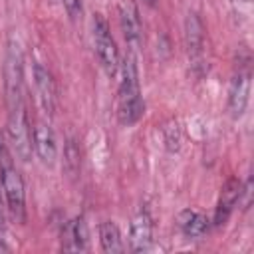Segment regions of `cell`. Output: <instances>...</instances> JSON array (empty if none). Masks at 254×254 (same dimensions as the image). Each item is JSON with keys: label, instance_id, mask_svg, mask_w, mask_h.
<instances>
[{"label": "cell", "instance_id": "5b68a950", "mask_svg": "<svg viewBox=\"0 0 254 254\" xmlns=\"http://www.w3.org/2000/svg\"><path fill=\"white\" fill-rule=\"evenodd\" d=\"M8 139L20 161H30L32 157V131L24 105L8 111Z\"/></svg>", "mask_w": 254, "mask_h": 254}, {"label": "cell", "instance_id": "9a60e30c", "mask_svg": "<svg viewBox=\"0 0 254 254\" xmlns=\"http://www.w3.org/2000/svg\"><path fill=\"white\" fill-rule=\"evenodd\" d=\"M99 242H101V250L103 252L117 254V252H123L125 250L121 232H119L117 224L111 222V220H105V222L99 224Z\"/></svg>", "mask_w": 254, "mask_h": 254}, {"label": "cell", "instance_id": "3957f363", "mask_svg": "<svg viewBox=\"0 0 254 254\" xmlns=\"http://www.w3.org/2000/svg\"><path fill=\"white\" fill-rule=\"evenodd\" d=\"M91 38H93V50H95L99 65L105 69V73L109 77H113L119 71L121 58H119L115 38L111 36L107 22L99 14H95L93 20H91Z\"/></svg>", "mask_w": 254, "mask_h": 254}, {"label": "cell", "instance_id": "7402d4cb", "mask_svg": "<svg viewBox=\"0 0 254 254\" xmlns=\"http://www.w3.org/2000/svg\"><path fill=\"white\" fill-rule=\"evenodd\" d=\"M145 2H147L149 6H155V2H157V0H145Z\"/></svg>", "mask_w": 254, "mask_h": 254}, {"label": "cell", "instance_id": "ac0fdd59", "mask_svg": "<svg viewBox=\"0 0 254 254\" xmlns=\"http://www.w3.org/2000/svg\"><path fill=\"white\" fill-rule=\"evenodd\" d=\"M62 4L69 12V16H77L81 12V0H62Z\"/></svg>", "mask_w": 254, "mask_h": 254}, {"label": "cell", "instance_id": "4fadbf2b", "mask_svg": "<svg viewBox=\"0 0 254 254\" xmlns=\"http://www.w3.org/2000/svg\"><path fill=\"white\" fill-rule=\"evenodd\" d=\"M240 189H242V183L238 179H230L222 187V192H220V198H218V204L214 210V224L216 226L224 224L228 220V216L232 214L234 206L240 200Z\"/></svg>", "mask_w": 254, "mask_h": 254}, {"label": "cell", "instance_id": "6da1fadb", "mask_svg": "<svg viewBox=\"0 0 254 254\" xmlns=\"http://www.w3.org/2000/svg\"><path fill=\"white\" fill-rule=\"evenodd\" d=\"M119 71H121V81L117 87V119L121 125L129 127L135 125L145 113V103L139 87V71L133 52H127V56L119 65Z\"/></svg>", "mask_w": 254, "mask_h": 254}, {"label": "cell", "instance_id": "7a4b0ae2", "mask_svg": "<svg viewBox=\"0 0 254 254\" xmlns=\"http://www.w3.org/2000/svg\"><path fill=\"white\" fill-rule=\"evenodd\" d=\"M4 93L8 111L24 105V54L20 42L10 38L6 44V58H4Z\"/></svg>", "mask_w": 254, "mask_h": 254}, {"label": "cell", "instance_id": "44dd1931", "mask_svg": "<svg viewBox=\"0 0 254 254\" xmlns=\"http://www.w3.org/2000/svg\"><path fill=\"white\" fill-rule=\"evenodd\" d=\"M230 2H236V4H248L250 0H230Z\"/></svg>", "mask_w": 254, "mask_h": 254}, {"label": "cell", "instance_id": "d6986e66", "mask_svg": "<svg viewBox=\"0 0 254 254\" xmlns=\"http://www.w3.org/2000/svg\"><path fill=\"white\" fill-rule=\"evenodd\" d=\"M6 222H4V204H2V194H0V238H4Z\"/></svg>", "mask_w": 254, "mask_h": 254}, {"label": "cell", "instance_id": "2e32d148", "mask_svg": "<svg viewBox=\"0 0 254 254\" xmlns=\"http://www.w3.org/2000/svg\"><path fill=\"white\" fill-rule=\"evenodd\" d=\"M64 157H65V159H64V167H65V171H67L71 177H75V175L79 173V165H81V159H79V147L75 145V141H67Z\"/></svg>", "mask_w": 254, "mask_h": 254}, {"label": "cell", "instance_id": "30bf717a", "mask_svg": "<svg viewBox=\"0 0 254 254\" xmlns=\"http://www.w3.org/2000/svg\"><path fill=\"white\" fill-rule=\"evenodd\" d=\"M32 147L38 155V159L44 165H54L58 159V141H56V133L54 129L44 123L38 121L34 131H32Z\"/></svg>", "mask_w": 254, "mask_h": 254}, {"label": "cell", "instance_id": "ffe728a7", "mask_svg": "<svg viewBox=\"0 0 254 254\" xmlns=\"http://www.w3.org/2000/svg\"><path fill=\"white\" fill-rule=\"evenodd\" d=\"M0 252H10V246L4 242V238H0Z\"/></svg>", "mask_w": 254, "mask_h": 254}, {"label": "cell", "instance_id": "8992f818", "mask_svg": "<svg viewBox=\"0 0 254 254\" xmlns=\"http://www.w3.org/2000/svg\"><path fill=\"white\" fill-rule=\"evenodd\" d=\"M32 77H34V87H36V95L42 109L48 115H54L58 107V89H56V79L52 71L40 62H36L32 69Z\"/></svg>", "mask_w": 254, "mask_h": 254}, {"label": "cell", "instance_id": "e0dca14e", "mask_svg": "<svg viewBox=\"0 0 254 254\" xmlns=\"http://www.w3.org/2000/svg\"><path fill=\"white\" fill-rule=\"evenodd\" d=\"M165 143L169 147V151H179L181 147V129L177 123L165 127Z\"/></svg>", "mask_w": 254, "mask_h": 254}, {"label": "cell", "instance_id": "277c9868", "mask_svg": "<svg viewBox=\"0 0 254 254\" xmlns=\"http://www.w3.org/2000/svg\"><path fill=\"white\" fill-rule=\"evenodd\" d=\"M0 183H2V194L10 214L22 222L26 214V189H24V179L20 171L12 165L10 157L0 161Z\"/></svg>", "mask_w": 254, "mask_h": 254}, {"label": "cell", "instance_id": "ba28073f", "mask_svg": "<svg viewBox=\"0 0 254 254\" xmlns=\"http://www.w3.org/2000/svg\"><path fill=\"white\" fill-rule=\"evenodd\" d=\"M248 99H250V71L238 69L232 79H230V87H228V113L232 119H240L248 107Z\"/></svg>", "mask_w": 254, "mask_h": 254}, {"label": "cell", "instance_id": "8fae6325", "mask_svg": "<svg viewBox=\"0 0 254 254\" xmlns=\"http://www.w3.org/2000/svg\"><path fill=\"white\" fill-rule=\"evenodd\" d=\"M129 250L131 252H147L153 244V220L147 210H141L133 216L129 226Z\"/></svg>", "mask_w": 254, "mask_h": 254}, {"label": "cell", "instance_id": "5bb4252c", "mask_svg": "<svg viewBox=\"0 0 254 254\" xmlns=\"http://www.w3.org/2000/svg\"><path fill=\"white\" fill-rule=\"evenodd\" d=\"M177 226L183 232V236H187V238H200L208 230L210 222H208V218L202 212L185 208L177 216Z\"/></svg>", "mask_w": 254, "mask_h": 254}, {"label": "cell", "instance_id": "7c38bea8", "mask_svg": "<svg viewBox=\"0 0 254 254\" xmlns=\"http://www.w3.org/2000/svg\"><path fill=\"white\" fill-rule=\"evenodd\" d=\"M62 248L67 252H85L89 250V232H87V224L85 220L73 218L71 222H67L62 230Z\"/></svg>", "mask_w": 254, "mask_h": 254}, {"label": "cell", "instance_id": "9c48e42d", "mask_svg": "<svg viewBox=\"0 0 254 254\" xmlns=\"http://www.w3.org/2000/svg\"><path fill=\"white\" fill-rule=\"evenodd\" d=\"M119 26L129 46V52L135 54V50L141 44V18H139L137 4L133 0H123L119 4Z\"/></svg>", "mask_w": 254, "mask_h": 254}, {"label": "cell", "instance_id": "52a82bcc", "mask_svg": "<svg viewBox=\"0 0 254 254\" xmlns=\"http://www.w3.org/2000/svg\"><path fill=\"white\" fill-rule=\"evenodd\" d=\"M185 48L192 67H198L204 60V26L194 12L185 18Z\"/></svg>", "mask_w": 254, "mask_h": 254}]
</instances>
